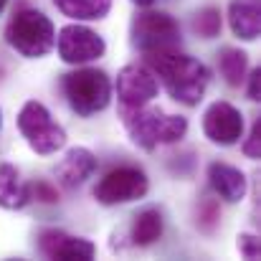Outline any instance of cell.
Here are the masks:
<instances>
[{"label": "cell", "mask_w": 261, "mask_h": 261, "mask_svg": "<svg viewBox=\"0 0 261 261\" xmlns=\"http://www.w3.org/2000/svg\"><path fill=\"white\" fill-rule=\"evenodd\" d=\"M132 3H137V5H142V8H150L155 0H132Z\"/></svg>", "instance_id": "d4e9b609"}, {"label": "cell", "mask_w": 261, "mask_h": 261, "mask_svg": "<svg viewBox=\"0 0 261 261\" xmlns=\"http://www.w3.org/2000/svg\"><path fill=\"white\" fill-rule=\"evenodd\" d=\"M59 46V56L66 64H89L104 56L107 43L104 38L91 31L87 25H66L59 31V41L54 43Z\"/></svg>", "instance_id": "ba28073f"}, {"label": "cell", "mask_w": 261, "mask_h": 261, "mask_svg": "<svg viewBox=\"0 0 261 261\" xmlns=\"http://www.w3.org/2000/svg\"><path fill=\"white\" fill-rule=\"evenodd\" d=\"M147 175L145 170L135 168V165H119L114 170L104 175L96 188H94V198L101 205H119V203H129V200H140L147 195Z\"/></svg>", "instance_id": "52a82bcc"}, {"label": "cell", "mask_w": 261, "mask_h": 261, "mask_svg": "<svg viewBox=\"0 0 261 261\" xmlns=\"http://www.w3.org/2000/svg\"><path fill=\"white\" fill-rule=\"evenodd\" d=\"M31 200L28 185H23L20 175L15 170V165L3 163L0 165V208L5 211H18Z\"/></svg>", "instance_id": "9a60e30c"}, {"label": "cell", "mask_w": 261, "mask_h": 261, "mask_svg": "<svg viewBox=\"0 0 261 261\" xmlns=\"http://www.w3.org/2000/svg\"><path fill=\"white\" fill-rule=\"evenodd\" d=\"M228 23H231V31L241 41L259 38L261 3L259 0H231V5H228Z\"/></svg>", "instance_id": "5bb4252c"}, {"label": "cell", "mask_w": 261, "mask_h": 261, "mask_svg": "<svg viewBox=\"0 0 261 261\" xmlns=\"http://www.w3.org/2000/svg\"><path fill=\"white\" fill-rule=\"evenodd\" d=\"M218 69L226 79L228 87H239L244 79H246V71H249V56L246 51H239V48H223L218 54Z\"/></svg>", "instance_id": "ac0fdd59"}, {"label": "cell", "mask_w": 261, "mask_h": 261, "mask_svg": "<svg viewBox=\"0 0 261 261\" xmlns=\"http://www.w3.org/2000/svg\"><path fill=\"white\" fill-rule=\"evenodd\" d=\"M64 94L79 117H91L107 109L112 99V82L99 69H79L64 76Z\"/></svg>", "instance_id": "277c9868"}, {"label": "cell", "mask_w": 261, "mask_h": 261, "mask_svg": "<svg viewBox=\"0 0 261 261\" xmlns=\"http://www.w3.org/2000/svg\"><path fill=\"white\" fill-rule=\"evenodd\" d=\"M203 132L216 145H236L244 135V117L228 101H216L203 117Z\"/></svg>", "instance_id": "9c48e42d"}, {"label": "cell", "mask_w": 261, "mask_h": 261, "mask_svg": "<svg viewBox=\"0 0 261 261\" xmlns=\"http://www.w3.org/2000/svg\"><path fill=\"white\" fill-rule=\"evenodd\" d=\"M28 193H31L36 200H41V203H56V200H59L56 188L48 185V182H33V185H28Z\"/></svg>", "instance_id": "7402d4cb"}, {"label": "cell", "mask_w": 261, "mask_h": 261, "mask_svg": "<svg viewBox=\"0 0 261 261\" xmlns=\"http://www.w3.org/2000/svg\"><path fill=\"white\" fill-rule=\"evenodd\" d=\"M244 155H246L249 160H259V155H261V119L254 122V127H251V132H249V140L244 142Z\"/></svg>", "instance_id": "44dd1931"}, {"label": "cell", "mask_w": 261, "mask_h": 261, "mask_svg": "<svg viewBox=\"0 0 261 261\" xmlns=\"http://www.w3.org/2000/svg\"><path fill=\"white\" fill-rule=\"evenodd\" d=\"M249 99H254V101H259L261 99V71H251V76H249Z\"/></svg>", "instance_id": "cb8c5ba5"}, {"label": "cell", "mask_w": 261, "mask_h": 261, "mask_svg": "<svg viewBox=\"0 0 261 261\" xmlns=\"http://www.w3.org/2000/svg\"><path fill=\"white\" fill-rule=\"evenodd\" d=\"M147 61L152 71L163 79V84L175 101L185 107H195L203 99L208 87V69L198 59L182 56L177 51H155L147 54Z\"/></svg>", "instance_id": "6da1fadb"}, {"label": "cell", "mask_w": 261, "mask_h": 261, "mask_svg": "<svg viewBox=\"0 0 261 261\" xmlns=\"http://www.w3.org/2000/svg\"><path fill=\"white\" fill-rule=\"evenodd\" d=\"M54 5L74 20H101L109 13L112 0H54Z\"/></svg>", "instance_id": "2e32d148"}, {"label": "cell", "mask_w": 261, "mask_h": 261, "mask_svg": "<svg viewBox=\"0 0 261 261\" xmlns=\"http://www.w3.org/2000/svg\"><path fill=\"white\" fill-rule=\"evenodd\" d=\"M5 3H8V0H0V10H3V8H5Z\"/></svg>", "instance_id": "484cf974"}, {"label": "cell", "mask_w": 261, "mask_h": 261, "mask_svg": "<svg viewBox=\"0 0 261 261\" xmlns=\"http://www.w3.org/2000/svg\"><path fill=\"white\" fill-rule=\"evenodd\" d=\"M0 124H3V117H0Z\"/></svg>", "instance_id": "4316f807"}, {"label": "cell", "mask_w": 261, "mask_h": 261, "mask_svg": "<svg viewBox=\"0 0 261 261\" xmlns=\"http://www.w3.org/2000/svg\"><path fill=\"white\" fill-rule=\"evenodd\" d=\"M158 79L150 69L129 64L117 74V96L122 107H145L158 96Z\"/></svg>", "instance_id": "30bf717a"}, {"label": "cell", "mask_w": 261, "mask_h": 261, "mask_svg": "<svg viewBox=\"0 0 261 261\" xmlns=\"http://www.w3.org/2000/svg\"><path fill=\"white\" fill-rule=\"evenodd\" d=\"M163 236V213L158 208H145L132 226V241L137 246H152Z\"/></svg>", "instance_id": "e0dca14e"}, {"label": "cell", "mask_w": 261, "mask_h": 261, "mask_svg": "<svg viewBox=\"0 0 261 261\" xmlns=\"http://www.w3.org/2000/svg\"><path fill=\"white\" fill-rule=\"evenodd\" d=\"M96 170V158L87 147H71L66 158L56 165V177L64 188H76Z\"/></svg>", "instance_id": "4fadbf2b"}, {"label": "cell", "mask_w": 261, "mask_h": 261, "mask_svg": "<svg viewBox=\"0 0 261 261\" xmlns=\"http://www.w3.org/2000/svg\"><path fill=\"white\" fill-rule=\"evenodd\" d=\"M239 251L244 254V259H259L261 256L259 239L251 236V233H241V236H239Z\"/></svg>", "instance_id": "603a6c76"}, {"label": "cell", "mask_w": 261, "mask_h": 261, "mask_svg": "<svg viewBox=\"0 0 261 261\" xmlns=\"http://www.w3.org/2000/svg\"><path fill=\"white\" fill-rule=\"evenodd\" d=\"M18 129L36 155H54L66 145V132L51 119V112L41 101H25L18 114Z\"/></svg>", "instance_id": "5b68a950"}, {"label": "cell", "mask_w": 261, "mask_h": 261, "mask_svg": "<svg viewBox=\"0 0 261 261\" xmlns=\"http://www.w3.org/2000/svg\"><path fill=\"white\" fill-rule=\"evenodd\" d=\"M122 122L135 145L142 150H155L160 142H180L188 132V122L180 114H163L160 109L122 107Z\"/></svg>", "instance_id": "7a4b0ae2"}, {"label": "cell", "mask_w": 261, "mask_h": 261, "mask_svg": "<svg viewBox=\"0 0 261 261\" xmlns=\"http://www.w3.org/2000/svg\"><path fill=\"white\" fill-rule=\"evenodd\" d=\"M208 182L211 188L228 203H239L246 195V177L239 168L226 163H211L208 165Z\"/></svg>", "instance_id": "7c38bea8"}, {"label": "cell", "mask_w": 261, "mask_h": 261, "mask_svg": "<svg viewBox=\"0 0 261 261\" xmlns=\"http://www.w3.org/2000/svg\"><path fill=\"white\" fill-rule=\"evenodd\" d=\"M218 221H221V208L213 198H205L200 200L198 205V213H195V226L203 231V233H213L218 228Z\"/></svg>", "instance_id": "ffe728a7"}, {"label": "cell", "mask_w": 261, "mask_h": 261, "mask_svg": "<svg viewBox=\"0 0 261 261\" xmlns=\"http://www.w3.org/2000/svg\"><path fill=\"white\" fill-rule=\"evenodd\" d=\"M193 31L200 36V38H216L221 33V10L208 5V8H200L195 15H193Z\"/></svg>", "instance_id": "d6986e66"}, {"label": "cell", "mask_w": 261, "mask_h": 261, "mask_svg": "<svg viewBox=\"0 0 261 261\" xmlns=\"http://www.w3.org/2000/svg\"><path fill=\"white\" fill-rule=\"evenodd\" d=\"M8 43L25 59H41L46 56L56 43L54 23L41 10H18L5 31Z\"/></svg>", "instance_id": "3957f363"}, {"label": "cell", "mask_w": 261, "mask_h": 261, "mask_svg": "<svg viewBox=\"0 0 261 261\" xmlns=\"http://www.w3.org/2000/svg\"><path fill=\"white\" fill-rule=\"evenodd\" d=\"M38 249L48 259L59 261H89L96 254V246L91 241L79 239V236H69L56 228H46L38 233Z\"/></svg>", "instance_id": "8fae6325"}, {"label": "cell", "mask_w": 261, "mask_h": 261, "mask_svg": "<svg viewBox=\"0 0 261 261\" xmlns=\"http://www.w3.org/2000/svg\"><path fill=\"white\" fill-rule=\"evenodd\" d=\"M132 43L142 54L155 51H175L180 46V25L168 13L145 10L132 23Z\"/></svg>", "instance_id": "8992f818"}]
</instances>
